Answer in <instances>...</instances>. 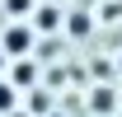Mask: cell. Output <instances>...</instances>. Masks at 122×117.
Listing matches in <instances>:
<instances>
[{"mask_svg": "<svg viewBox=\"0 0 122 117\" xmlns=\"http://www.w3.org/2000/svg\"><path fill=\"white\" fill-rule=\"evenodd\" d=\"M5 42H10V52H28L33 33H28V28H10V38H5Z\"/></svg>", "mask_w": 122, "mask_h": 117, "instance_id": "cell-1", "label": "cell"}, {"mask_svg": "<svg viewBox=\"0 0 122 117\" xmlns=\"http://www.w3.org/2000/svg\"><path fill=\"white\" fill-rule=\"evenodd\" d=\"M94 108H99V112H108V108H113V94H108V89H99V94H94Z\"/></svg>", "mask_w": 122, "mask_h": 117, "instance_id": "cell-2", "label": "cell"}, {"mask_svg": "<svg viewBox=\"0 0 122 117\" xmlns=\"http://www.w3.org/2000/svg\"><path fill=\"white\" fill-rule=\"evenodd\" d=\"M38 24L42 28H56V10H38Z\"/></svg>", "mask_w": 122, "mask_h": 117, "instance_id": "cell-3", "label": "cell"}, {"mask_svg": "<svg viewBox=\"0 0 122 117\" xmlns=\"http://www.w3.org/2000/svg\"><path fill=\"white\" fill-rule=\"evenodd\" d=\"M10 103H14V89H10V84H0V112H5Z\"/></svg>", "mask_w": 122, "mask_h": 117, "instance_id": "cell-4", "label": "cell"}, {"mask_svg": "<svg viewBox=\"0 0 122 117\" xmlns=\"http://www.w3.org/2000/svg\"><path fill=\"white\" fill-rule=\"evenodd\" d=\"M28 5H33V0H10V10H14V14H24Z\"/></svg>", "mask_w": 122, "mask_h": 117, "instance_id": "cell-5", "label": "cell"}]
</instances>
